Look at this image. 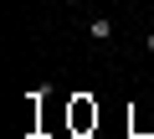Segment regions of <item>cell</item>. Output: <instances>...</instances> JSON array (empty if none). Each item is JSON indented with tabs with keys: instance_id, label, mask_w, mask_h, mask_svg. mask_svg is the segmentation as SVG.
<instances>
[{
	"instance_id": "6da1fadb",
	"label": "cell",
	"mask_w": 154,
	"mask_h": 139,
	"mask_svg": "<svg viewBox=\"0 0 154 139\" xmlns=\"http://www.w3.org/2000/svg\"><path fill=\"white\" fill-rule=\"evenodd\" d=\"M88 36H93L98 46H108V41H113V21H108V16H88Z\"/></svg>"
},
{
	"instance_id": "7a4b0ae2",
	"label": "cell",
	"mask_w": 154,
	"mask_h": 139,
	"mask_svg": "<svg viewBox=\"0 0 154 139\" xmlns=\"http://www.w3.org/2000/svg\"><path fill=\"white\" fill-rule=\"evenodd\" d=\"M144 52H149V57H154V26H149V31H144Z\"/></svg>"
}]
</instances>
